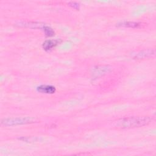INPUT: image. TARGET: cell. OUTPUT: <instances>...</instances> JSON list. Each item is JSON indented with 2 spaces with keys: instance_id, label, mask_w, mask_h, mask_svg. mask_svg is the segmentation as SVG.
I'll return each instance as SVG.
<instances>
[{
  "instance_id": "obj_6",
  "label": "cell",
  "mask_w": 156,
  "mask_h": 156,
  "mask_svg": "<svg viewBox=\"0 0 156 156\" xmlns=\"http://www.w3.org/2000/svg\"><path fill=\"white\" fill-rule=\"evenodd\" d=\"M119 26L127 27H138L141 26V24L134 21H124L119 24Z\"/></svg>"
},
{
  "instance_id": "obj_4",
  "label": "cell",
  "mask_w": 156,
  "mask_h": 156,
  "mask_svg": "<svg viewBox=\"0 0 156 156\" xmlns=\"http://www.w3.org/2000/svg\"><path fill=\"white\" fill-rule=\"evenodd\" d=\"M38 91L41 93L46 94H52L55 92V88L52 85H41L37 87Z\"/></svg>"
},
{
  "instance_id": "obj_5",
  "label": "cell",
  "mask_w": 156,
  "mask_h": 156,
  "mask_svg": "<svg viewBox=\"0 0 156 156\" xmlns=\"http://www.w3.org/2000/svg\"><path fill=\"white\" fill-rule=\"evenodd\" d=\"M59 43L60 41L58 40H46L44 42H43L42 46L44 50L48 51L54 48Z\"/></svg>"
},
{
  "instance_id": "obj_2",
  "label": "cell",
  "mask_w": 156,
  "mask_h": 156,
  "mask_svg": "<svg viewBox=\"0 0 156 156\" xmlns=\"http://www.w3.org/2000/svg\"><path fill=\"white\" fill-rule=\"evenodd\" d=\"M35 119L32 118H6L1 120V124L5 126H11L18 124H25L29 123H33Z\"/></svg>"
},
{
  "instance_id": "obj_3",
  "label": "cell",
  "mask_w": 156,
  "mask_h": 156,
  "mask_svg": "<svg viewBox=\"0 0 156 156\" xmlns=\"http://www.w3.org/2000/svg\"><path fill=\"white\" fill-rule=\"evenodd\" d=\"M155 55L154 49H145L136 52V53L132 54V57L135 59H141L149 57H152Z\"/></svg>"
},
{
  "instance_id": "obj_8",
  "label": "cell",
  "mask_w": 156,
  "mask_h": 156,
  "mask_svg": "<svg viewBox=\"0 0 156 156\" xmlns=\"http://www.w3.org/2000/svg\"><path fill=\"white\" fill-rule=\"evenodd\" d=\"M69 5H71L72 7H73L74 8H76V9H78L79 8V4L76 2H69Z\"/></svg>"
},
{
  "instance_id": "obj_7",
  "label": "cell",
  "mask_w": 156,
  "mask_h": 156,
  "mask_svg": "<svg viewBox=\"0 0 156 156\" xmlns=\"http://www.w3.org/2000/svg\"><path fill=\"white\" fill-rule=\"evenodd\" d=\"M43 28L44 29V33L46 34V36H48V37H51V36H53L54 35V31L49 27L48 26H44L43 27Z\"/></svg>"
},
{
  "instance_id": "obj_1",
  "label": "cell",
  "mask_w": 156,
  "mask_h": 156,
  "mask_svg": "<svg viewBox=\"0 0 156 156\" xmlns=\"http://www.w3.org/2000/svg\"><path fill=\"white\" fill-rule=\"evenodd\" d=\"M151 121L148 116H131L118 119L114 121L113 126L118 129H130L147 125Z\"/></svg>"
}]
</instances>
